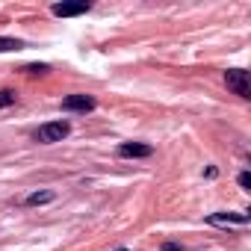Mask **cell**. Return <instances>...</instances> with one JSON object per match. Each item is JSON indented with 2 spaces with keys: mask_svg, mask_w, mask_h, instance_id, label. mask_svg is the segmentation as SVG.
I'll return each mask as SVG.
<instances>
[{
  "mask_svg": "<svg viewBox=\"0 0 251 251\" xmlns=\"http://www.w3.org/2000/svg\"><path fill=\"white\" fill-rule=\"evenodd\" d=\"M68 133H71V124L68 121H48V124H42V127L36 130V142H42V145L62 142Z\"/></svg>",
  "mask_w": 251,
  "mask_h": 251,
  "instance_id": "obj_1",
  "label": "cell"
},
{
  "mask_svg": "<svg viewBox=\"0 0 251 251\" xmlns=\"http://www.w3.org/2000/svg\"><path fill=\"white\" fill-rule=\"evenodd\" d=\"M225 86H227L233 95H239V98H251L248 71H242V68H227V71H225Z\"/></svg>",
  "mask_w": 251,
  "mask_h": 251,
  "instance_id": "obj_2",
  "label": "cell"
},
{
  "mask_svg": "<svg viewBox=\"0 0 251 251\" xmlns=\"http://www.w3.org/2000/svg\"><path fill=\"white\" fill-rule=\"evenodd\" d=\"M92 9L89 0H62V3H53V15L56 18H74V15H86Z\"/></svg>",
  "mask_w": 251,
  "mask_h": 251,
  "instance_id": "obj_3",
  "label": "cell"
},
{
  "mask_svg": "<svg viewBox=\"0 0 251 251\" xmlns=\"http://www.w3.org/2000/svg\"><path fill=\"white\" fill-rule=\"evenodd\" d=\"M62 109H68V112H89V109H95V98H89V95H68V98H62Z\"/></svg>",
  "mask_w": 251,
  "mask_h": 251,
  "instance_id": "obj_4",
  "label": "cell"
},
{
  "mask_svg": "<svg viewBox=\"0 0 251 251\" xmlns=\"http://www.w3.org/2000/svg\"><path fill=\"white\" fill-rule=\"evenodd\" d=\"M118 154L136 160V157H151L154 148H151V145H142V142H121V145H118Z\"/></svg>",
  "mask_w": 251,
  "mask_h": 251,
  "instance_id": "obj_5",
  "label": "cell"
},
{
  "mask_svg": "<svg viewBox=\"0 0 251 251\" xmlns=\"http://www.w3.org/2000/svg\"><path fill=\"white\" fill-rule=\"evenodd\" d=\"M210 225H248V216L245 213H213L207 216Z\"/></svg>",
  "mask_w": 251,
  "mask_h": 251,
  "instance_id": "obj_6",
  "label": "cell"
},
{
  "mask_svg": "<svg viewBox=\"0 0 251 251\" xmlns=\"http://www.w3.org/2000/svg\"><path fill=\"white\" fill-rule=\"evenodd\" d=\"M56 195L50 192V189H45V192H33L30 198H27V207H39V204H50Z\"/></svg>",
  "mask_w": 251,
  "mask_h": 251,
  "instance_id": "obj_7",
  "label": "cell"
},
{
  "mask_svg": "<svg viewBox=\"0 0 251 251\" xmlns=\"http://www.w3.org/2000/svg\"><path fill=\"white\" fill-rule=\"evenodd\" d=\"M24 42L21 39H6V36H0V53H9V50H21Z\"/></svg>",
  "mask_w": 251,
  "mask_h": 251,
  "instance_id": "obj_8",
  "label": "cell"
},
{
  "mask_svg": "<svg viewBox=\"0 0 251 251\" xmlns=\"http://www.w3.org/2000/svg\"><path fill=\"white\" fill-rule=\"evenodd\" d=\"M12 103H15V92L0 89V109H3V106H12Z\"/></svg>",
  "mask_w": 251,
  "mask_h": 251,
  "instance_id": "obj_9",
  "label": "cell"
},
{
  "mask_svg": "<svg viewBox=\"0 0 251 251\" xmlns=\"http://www.w3.org/2000/svg\"><path fill=\"white\" fill-rule=\"evenodd\" d=\"M24 71H27V74H45V71H48V65H27Z\"/></svg>",
  "mask_w": 251,
  "mask_h": 251,
  "instance_id": "obj_10",
  "label": "cell"
},
{
  "mask_svg": "<svg viewBox=\"0 0 251 251\" xmlns=\"http://www.w3.org/2000/svg\"><path fill=\"white\" fill-rule=\"evenodd\" d=\"M239 186H242V189H251V175H248V172L239 175Z\"/></svg>",
  "mask_w": 251,
  "mask_h": 251,
  "instance_id": "obj_11",
  "label": "cell"
},
{
  "mask_svg": "<svg viewBox=\"0 0 251 251\" xmlns=\"http://www.w3.org/2000/svg\"><path fill=\"white\" fill-rule=\"evenodd\" d=\"M163 251H183L180 242H163Z\"/></svg>",
  "mask_w": 251,
  "mask_h": 251,
  "instance_id": "obj_12",
  "label": "cell"
},
{
  "mask_svg": "<svg viewBox=\"0 0 251 251\" xmlns=\"http://www.w3.org/2000/svg\"><path fill=\"white\" fill-rule=\"evenodd\" d=\"M118 251H127V248H118Z\"/></svg>",
  "mask_w": 251,
  "mask_h": 251,
  "instance_id": "obj_13",
  "label": "cell"
}]
</instances>
